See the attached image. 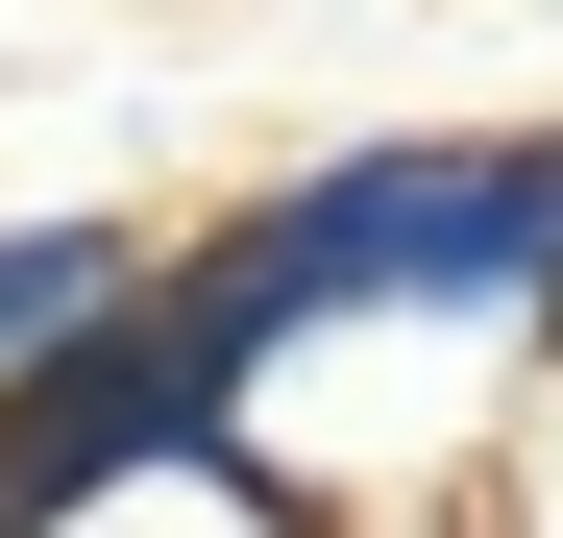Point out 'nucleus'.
<instances>
[{"label": "nucleus", "instance_id": "nucleus-1", "mask_svg": "<svg viewBox=\"0 0 563 538\" xmlns=\"http://www.w3.org/2000/svg\"><path fill=\"white\" fill-rule=\"evenodd\" d=\"M172 440H197V368H172V294H147L123 343H74V368H25V392H0V538H49L74 490L172 466Z\"/></svg>", "mask_w": 563, "mask_h": 538}, {"label": "nucleus", "instance_id": "nucleus-2", "mask_svg": "<svg viewBox=\"0 0 563 538\" xmlns=\"http://www.w3.org/2000/svg\"><path fill=\"white\" fill-rule=\"evenodd\" d=\"M147 294H172V221H123V197H25V221H0V392L74 368V343H123Z\"/></svg>", "mask_w": 563, "mask_h": 538}, {"label": "nucleus", "instance_id": "nucleus-3", "mask_svg": "<svg viewBox=\"0 0 563 538\" xmlns=\"http://www.w3.org/2000/svg\"><path fill=\"white\" fill-rule=\"evenodd\" d=\"M49 538H319V514H269L221 440H172V466H123V490H74Z\"/></svg>", "mask_w": 563, "mask_h": 538}, {"label": "nucleus", "instance_id": "nucleus-4", "mask_svg": "<svg viewBox=\"0 0 563 538\" xmlns=\"http://www.w3.org/2000/svg\"><path fill=\"white\" fill-rule=\"evenodd\" d=\"M490 514H515V538H563V343H539V392H515V466H490Z\"/></svg>", "mask_w": 563, "mask_h": 538}, {"label": "nucleus", "instance_id": "nucleus-5", "mask_svg": "<svg viewBox=\"0 0 563 538\" xmlns=\"http://www.w3.org/2000/svg\"><path fill=\"white\" fill-rule=\"evenodd\" d=\"M367 538H515V514H367Z\"/></svg>", "mask_w": 563, "mask_h": 538}, {"label": "nucleus", "instance_id": "nucleus-6", "mask_svg": "<svg viewBox=\"0 0 563 538\" xmlns=\"http://www.w3.org/2000/svg\"><path fill=\"white\" fill-rule=\"evenodd\" d=\"M539 171H563V123H539Z\"/></svg>", "mask_w": 563, "mask_h": 538}]
</instances>
